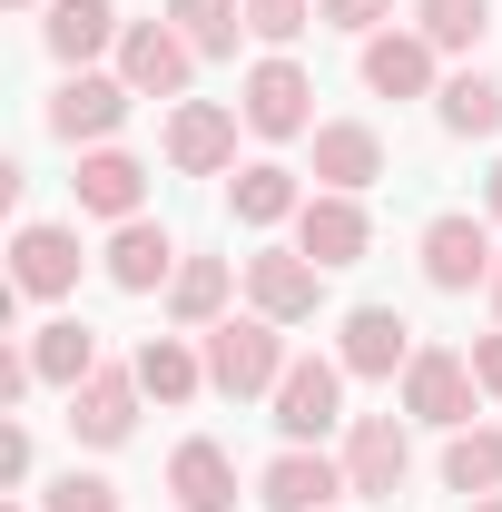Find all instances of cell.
Instances as JSON below:
<instances>
[{
  "label": "cell",
  "instance_id": "1",
  "mask_svg": "<svg viewBox=\"0 0 502 512\" xmlns=\"http://www.w3.org/2000/svg\"><path fill=\"white\" fill-rule=\"evenodd\" d=\"M286 325H266L247 306V316H227V325H207V384L217 394H237V404H256V394H276L286 384Z\"/></svg>",
  "mask_w": 502,
  "mask_h": 512
},
{
  "label": "cell",
  "instance_id": "2",
  "mask_svg": "<svg viewBox=\"0 0 502 512\" xmlns=\"http://www.w3.org/2000/svg\"><path fill=\"white\" fill-rule=\"evenodd\" d=\"M414 256H424V286L434 296H473V286H493V266H502L493 217H473V207H443L434 227L414 237Z\"/></svg>",
  "mask_w": 502,
  "mask_h": 512
},
{
  "label": "cell",
  "instance_id": "3",
  "mask_svg": "<svg viewBox=\"0 0 502 512\" xmlns=\"http://www.w3.org/2000/svg\"><path fill=\"white\" fill-rule=\"evenodd\" d=\"M266 404H276V434H286V444H325V434L345 424V365H335V355H296Z\"/></svg>",
  "mask_w": 502,
  "mask_h": 512
},
{
  "label": "cell",
  "instance_id": "4",
  "mask_svg": "<svg viewBox=\"0 0 502 512\" xmlns=\"http://www.w3.org/2000/svg\"><path fill=\"white\" fill-rule=\"evenodd\" d=\"M128 99H138V89H128L119 69H69L40 119H50V138H69V148H109V128L128 119Z\"/></svg>",
  "mask_w": 502,
  "mask_h": 512
},
{
  "label": "cell",
  "instance_id": "5",
  "mask_svg": "<svg viewBox=\"0 0 502 512\" xmlns=\"http://www.w3.org/2000/svg\"><path fill=\"white\" fill-rule=\"evenodd\" d=\"M237 119H247L256 138H315V79L286 60V50H276V60H256L247 89H237Z\"/></svg>",
  "mask_w": 502,
  "mask_h": 512
},
{
  "label": "cell",
  "instance_id": "6",
  "mask_svg": "<svg viewBox=\"0 0 502 512\" xmlns=\"http://www.w3.org/2000/svg\"><path fill=\"white\" fill-rule=\"evenodd\" d=\"M473 355H453V345H414V365H404V414L414 424H443V434H463L473 424Z\"/></svg>",
  "mask_w": 502,
  "mask_h": 512
},
{
  "label": "cell",
  "instance_id": "7",
  "mask_svg": "<svg viewBox=\"0 0 502 512\" xmlns=\"http://www.w3.org/2000/svg\"><path fill=\"white\" fill-rule=\"evenodd\" d=\"M247 306L266 325H306L315 306H325V266H315L306 247H256L247 256Z\"/></svg>",
  "mask_w": 502,
  "mask_h": 512
},
{
  "label": "cell",
  "instance_id": "8",
  "mask_svg": "<svg viewBox=\"0 0 502 512\" xmlns=\"http://www.w3.org/2000/svg\"><path fill=\"white\" fill-rule=\"evenodd\" d=\"M119 79L138 89V99H188L197 50L178 40V20H128L119 30Z\"/></svg>",
  "mask_w": 502,
  "mask_h": 512
},
{
  "label": "cell",
  "instance_id": "9",
  "mask_svg": "<svg viewBox=\"0 0 502 512\" xmlns=\"http://www.w3.org/2000/svg\"><path fill=\"white\" fill-rule=\"evenodd\" d=\"M79 227H60V217H30L20 237H10V286L20 296H40V306H60L69 286H79Z\"/></svg>",
  "mask_w": 502,
  "mask_h": 512
},
{
  "label": "cell",
  "instance_id": "10",
  "mask_svg": "<svg viewBox=\"0 0 502 512\" xmlns=\"http://www.w3.org/2000/svg\"><path fill=\"white\" fill-rule=\"evenodd\" d=\"M138 404H148V384H138V365H99V375L69 394V434L99 453H119L128 434H138Z\"/></svg>",
  "mask_w": 502,
  "mask_h": 512
},
{
  "label": "cell",
  "instance_id": "11",
  "mask_svg": "<svg viewBox=\"0 0 502 512\" xmlns=\"http://www.w3.org/2000/svg\"><path fill=\"white\" fill-rule=\"evenodd\" d=\"M296 247L335 276V266H355V256L375 247V217H365V197H345V188H315L306 207H296Z\"/></svg>",
  "mask_w": 502,
  "mask_h": 512
},
{
  "label": "cell",
  "instance_id": "12",
  "mask_svg": "<svg viewBox=\"0 0 502 512\" xmlns=\"http://www.w3.org/2000/svg\"><path fill=\"white\" fill-rule=\"evenodd\" d=\"M335 463H345V493H375V503H384V493H404V473H414V444H404V424H394V414H355Z\"/></svg>",
  "mask_w": 502,
  "mask_h": 512
},
{
  "label": "cell",
  "instance_id": "13",
  "mask_svg": "<svg viewBox=\"0 0 502 512\" xmlns=\"http://www.w3.org/2000/svg\"><path fill=\"white\" fill-rule=\"evenodd\" d=\"M168 168H178V178H217V168H237V109H217V99H178V109H168Z\"/></svg>",
  "mask_w": 502,
  "mask_h": 512
},
{
  "label": "cell",
  "instance_id": "14",
  "mask_svg": "<svg viewBox=\"0 0 502 512\" xmlns=\"http://www.w3.org/2000/svg\"><path fill=\"white\" fill-rule=\"evenodd\" d=\"M188 256H178V237L158 227V217H128V227H109V286L119 296H168V276H178Z\"/></svg>",
  "mask_w": 502,
  "mask_h": 512
},
{
  "label": "cell",
  "instance_id": "15",
  "mask_svg": "<svg viewBox=\"0 0 502 512\" xmlns=\"http://www.w3.org/2000/svg\"><path fill=\"white\" fill-rule=\"evenodd\" d=\"M335 365H345V375H404V365H414V325L394 316V306H355V316L335 325Z\"/></svg>",
  "mask_w": 502,
  "mask_h": 512
},
{
  "label": "cell",
  "instance_id": "16",
  "mask_svg": "<svg viewBox=\"0 0 502 512\" xmlns=\"http://www.w3.org/2000/svg\"><path fill=\"white\" fill-rule=\"evenodd\" d=\"M79 207L89 217H109V227H128V217H148V158H128V148H79Z\"/></svg>",
  "mask_w": 502,
  "mask_h": 512
},
{
  "label": "cell",
  "instance_id": "17",
  "mask_svg": "<svg viewBox=\"0 0 502 512\" xmlns=\"http://www.w3.org/2000/svg\"><path fill=\"white\" fill-rule=\"evenodd\" d=\"M335 493H345V463H325L315 444H286L256 473V503L266 512H335Z\"/></svg>",
  "mask_w": 502,
  "mask_h": 512
},
{
  "label": "cell",
  "instance_id": "18",
  "mask_svg": "<svg viewBox=\"0 0 502 512\" xmlns=\"http://www.w3.org/2000/svg\"><path fill=\"white\" fill-rule=\"evenodd\" d=\"M315 178L345 188V197H365L384 178V128H365V119H315Z\"/></svg>",
  "mask_w": 502,
  "mask_h": 512
},
{
  "label": "cell",
  "instance_id": "19",
  "mask_svg": "<svg viewBox=\"0 0 502 512\" xmlns=\"http://www.w3.org/2000/svg\"><path fill=\"white\" fill-rule=\"evenodd\" d=\"M168 493H178V512H237V453L188 434L168 453Z\"/></svg>",
  "mask_w": 502,
  "mask_h": 512
},
{
  "label": "cell",
  "instance_id": "20",
  "mask_svg": "<svg viewBox=\"0 0 502 512\" xmlns=\"http://www.w3.org/2000/svg\"><path fill=\"white\" fill-rule=\"evenodd\" d=\"M365 89L375 99H434V40L424 30H375L365 40Z\"/></svg>",
  "mask_w": 502,
  "mask_h": 512
},
{
  "label": "cell",
  "instance_id": "21",
  "mask_svg": "<svg viewBox=\"0 0 502 512\" xmlns=\"http://www.w3.org/2000/svg\"><path fill=\"white\" fill-rule=\"evenodd\" d=\"M119 10L109 0H50V20H40V40H50V60L60 69H89L99 50H119Z\"/></svg>",
  "mask_w": 502,
  "mask_h": 512
},
{
  "label": "cell",
  "instance_id": "22",
  "mask_svg": "<svg viewBox=\"0 0 502 512\" xmlns=\"http://www.w3.org/2000/svg\"><path fill=\"white\" fill-rule=\"evenodd\" d=\"M128 365H138V384H148V404H188V394H207V345H188V335H148Z\"/></svg>",
  "mask_w": 502,
  "mask_h": 512
},
{
  "label": "cell",
  "instance_id": "23",
  "mask_svg": "<svg viewBox=\"0 0 502 512\" xmlns=\"http://www.w3.org/2000/svg\"><path fill=\"white\" fill-rule=\"evenodd\" d=\"M227 296H237V266H227V256H188V266L168 276V316L188 325V335L227 325Z\"/></svg>",
  "mask_w": 502,
  "mask_h": 512
},
{
  "label": "cell",
  "instance_id": "24",
  "mask_svg": "<svg viewBox=\"0 0 502 512\" xmlns=\"http://www.w3.org/2000/svg\"><path fill=\"white\" fill-rule=\"evenodd\" d=\"M227 207H237V227H286V217L306 207V188H296V168L256 158V168H237V178H227Z\"/></svg>",
  "mask_w": 502,
  "mask_h": 512
},
{
  "label": "cell",
  "instance_id": "25",
  "mask_svg": "<svg viewBox=\"0 0 502 512\" xmlns=\"http://www.w3.org/2000/svg\"><path fill=\"white\" fill-rule=\"evenodd\" d=\"M30 365H40V384H60V394H79V384L99 375V335L79 316H50L40 335H30Z\"/></svg>",
  "mask_w": 502,
  "mask_h": 512
},
{
  "label": "cell",
  "instance_id": "26",
  "mask_svg": "<svg viewBox=\"0 0 502 512\" xmlns=\"http://www.w3.org/2000/svg\"><path fill=\"white\" fill-rule=\"evenodd\" d=\"M434 119L453 128V138H502V79H493V69L443 79V89H434Z\"/></svg>",
  "mask_w": 502,
  "mask_h": 512
},
{
  "label": "cell",
  "instance_id": "27",
  "mask_svg": "<svg viewBox=\"0 0 502 512\" xmlns=\"http://www.w3.org/2000/svg\"><path fill=\"white\" fill-rule=\"evenodd\" d=\"M443 493H463V503L502 493V434L493 424H463V434L443 444Z\"/></svg>",
  "mask_w": 502,
  "mask_h": 512
},
{
  "label": "cell",
  "instance_id": "28",
  "mask_svg": "<svg viewBox=\"0 0 502 512\" xmlns=\"http://www.w3.org/2000/svg\"><path fill=\"white\" fill-rule=\"evenodd\" d=\"M168 20H178V40H188L197 60H227V50H237V30H247V10H237V0H168Z\"/></svg>",
  "mask_w": 502,
  "mask_h": 512
},
{
  "label": "cell",
  "instance_id": "29",
  "mask_svg": "<svg viewBox=\"0 0 502 512\" xmlns=\"http://www.w3.org/2000/svg\"><path fill=\"white\" fill-rule=\"evenodd\" d=\"M414 30H424L434 50H473V40L493 30V0H414Z\"/></svg>",
  "mask_w": 502,
  "mask_h": 512
},
{
  "label": "cell",
  "instance_id": "30",
  "mask_svg": "<svg viewBox=\"0 0 502 512\" xmlns=\"http://www.w3.org/2000/svg\"><path fill=\"white\" fill-rule=\"evenodd\" d=\"M237 10H247V30L266 40V50H286V40L315 20V0H237Z\"/></svg>",
  "mask_w": 502,
  "mask_h": 512
},
{
  "label": "cell",
  "instance_id": "31",
  "mask_svg": "<svg viewBox=\"0 0 502 512\" xmlns=\"http://www.w3.org/2000/svg\"><path fill=\"white\" fill-rule=\"evenodd\" d=\"M40 512H119V483H99V473H60V483L40 493Z\"/></svg>",
  "mask_w": 502,
  "mask_h": 512
},
{
  "label": "cell",
  "instance_id": "32",
  "mask_svg": "<svg viewBox=\"0 0 502 512\" xmlns=\"http://www.w3.org/2000/svg\"><path fill=\"white\" fill-rule=\"evenodd\" d=\"M315 20H325V30H355V40H375L384 20H394V0H315Z\"/></svg>",
  "mask_w": 502,
  "mask_h": 512
},
{
  "label": "cell",
  "instance_id": "33",
  "mask_svg": "<svg viewBox=\"0 0 502 512\" xmlns=\"http://www.w3.org/2000/svg\"><path fill=\"white\" fill-rule=\"evenodd\" d=\"M0 483H30V434L20 424H0Z\"/></svg>",
  "mask_w": 502,
  "mask_h": 512
},
{
  "label": "cell",
  "instance_id": "34",
  "mask_svg": "<svg viewBox=\"0 0 502 512\" xmlns=\"http://www.w3.org/2000/svg\"><path fill=\"white\" fill-rule=\"evenodd\" d=\"M473 384H483V394H502V335H483V345H473Z\"/></svg>",
  "mask_w": 502,
  "mask_h": 512
},
{
  "label": "cell",
  "instance_id": "35",
  "mask_svg": "<svg viewBox=\"0 0 502 512\" xmlns=\"http://www.w3.org/2000/svg\"><path fill=\"white\" fill-rule=\"evenodd\" d=\"M483 217L502 227V158H493V178H483Z\"/></svg>",
  "mask_w": 502,
  "mask_h": 512
},
{
  "label": "cell",
  "instance_id": "36",
  "mask_svg": "<svg viewBox=\"0 0 502 512\" xmlns=\"http://www.w3.org/2000/svg\"><path fill=\"white\" fill-rule=\"evenodd\" d=\"M483 296H493V316H502V266H493V286H483Z\"/></svg>",
  "mask_w": 502,
  "mask_h": 512
},
{
  "label": "cell",
  "instance_id": "37",
  "mask_svg": "<svg viewBox=\"0 0 502 512\" xmlns=\"http://www.w3.org/2000/svg\"><path fill=\"white\" fill-rule=\"evenodd\" d=\"M473 512H502V493H483V503H473Z\"/></svg>",
  "mask_w": 502,
  "mask_h": 512
},
{
  "label": "cell",
  "instance_id": "38",
  "mask_svg": "<svg viewBox=\"0 0 502 512\" xmlns=\"http://www.w3.org/2000/svg\"><path fill=\"white\" fill-rule=\"evenodd\" d=\"M10 10H40V0H10Z\"/></svg>",
  "mask_w": 502,
  "mask_h": 512
}]
</instances>
